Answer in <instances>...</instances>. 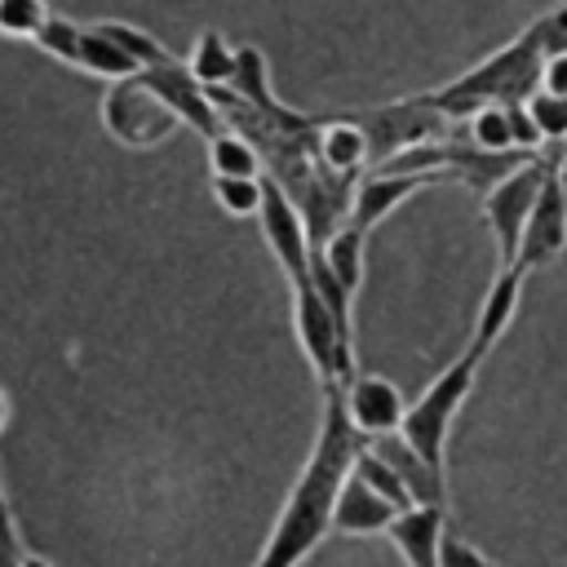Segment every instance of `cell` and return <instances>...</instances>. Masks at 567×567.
I'll list each match as a JSON object with an SVG mask.
<instances>
[{
  "label": "cell",
  "mask_w": 567,
  "mask_h": 567,
  "mask_svg": "<svg viewBox=\"0 0 567 567\" xmlns=\"http://www.w3.org/2000/svg\"><path fill=\"white\" fill-rule=\"evenodd\" d=\"M359 452H363V439L341 408V390H323V412H319L310 456L252 567H301L315 554V545L332 532V505Z\"/></svg>",
  "instance_id": "obj_1"
},
{
  "label": "cell",
  "mask_w": 567,
  "mask_h": 567,
  "mask_svg": "<svg viewBox=\"0 0 567 567\" xmlns=\"http://www.w3.org/2000/svg\"><path fill=\"white\" fill-rule=\"evenodd\" d=\"M540 62H545V22H532L505 49H496L492 58H483L478 66H470L461 80H452L430 97L443 120H470L478 106L492 102L496 106L527 102L540 89Z\"/></svg>",
  "instance_id": "obj_2"
},
{
  "label": "cell",
  "mask_w": 567,
  "mask_h": 567,
  "mask_svg": "<svg viewBox=\"0 0 567 567\" xmlns=\"http://www.w3.org/2000/svg\"><path fill=\"white\" fill-rule=\"evenodd\" d=\"M478 368H483V354L478 350H461V359H452L430 385H425V394L408 408V416H403V439L425 456V465L430 470H447V434H452V421H456V412H461V403H465V394L474 390V377H478Z\"/></svg>",
  "instance_id": "obj_3"
},
{
  "label": "cell",
  "mask_w": 567,
  "mask_h": 567,
  "mask_svg": "<svg viewBox=\"0 0 567 567\" xmlns=\"http://www.w3.org/2000/svg\"><path fill=\"white\" fill-rule=\"evenodd\" d=\"M292 328L319 390H341L354 377V332L328 310L310 279L292 284Z\"/></svg>",
  "instance_id": "obj_4"
},
{
  "label": "cell",
  "mask_w": 567,
  "mask_h": 567,
  "mask_svg": "<svg viewBox=\"0 0 567 567\" xmlns=\"http://www.w3.org/2000/svg\"><path fill=\"white\" fill-rule=\"evenodd\" d=\"M554 159H558V155H549V159L527 155L518 168H509V173L483 195V217H487V230H492V239H496V248H501V266L514 261L518 239H523V226H527V217H532V204H536V195H540V186H545Z\"/></svg>",
  "instance_id": "obj_5"
},
{
  "label": "cell",
  "mask_w": 567,
  "mask_h": 567,
  "mask_svg": "<svg viewBox=\"0 0 567 567\" xmlns=\"http://www.w3.org/2000/svg\"><path fill=\"white\" fill-rule=\"evenodd\" d=\"M102 124L124 146H159L182 120L164 106V97L137 71L128 80H111V89L102 97Z\"/></svg>",
  "instance_id": "obj_6"
},
{
  "label": "cell",
  "mask_w": 567,
  "mask_h": 567,
  "mask_svg": "<svg viewBox=\"0 0 567 567\" xmlns=\"http://www.w3.org/2000/svg\"><path fill=\"white\" fill-rule=\"evenodd\" d=\"M257 221H261V239L270 244L279 270L288 284H301L310 275V252H315V239H310V226L301 217V208L292 204V195L275 182V177H261V208H257Z\"/></svg>",
  "instance_id": "obj_7"
},
{
  "label": "cell",
  "mask_w": 567,
  "mask_h": 567,
  "mask_svg": "<svg viewBox=\"0 0 567 567\" xmlns=\"http://www.w3.org/2000/svg\"><path fill=\"white\" fill-rule=\"evenodd\" d=\"M563 248H567V190L558 182V159H554V168H549V177H545V186H540V195L532 204V217L523 226V239H518V252H514L509 266L532 275V270L554 266L563 257Z\"/></svg>",
  "instance_id": "obj_8"
},
{
  "label": "cell",
  "mask_w": 567,
  "mask_h": 567,
  "mask_svg": "<svg viewBox=\"0 0 567 567\" xmlns=\"http://www.w3.org/2000/svg\"><path fill=\"white\" fill-rule=\"evenodd\" d=\"M341 408H346V416H350V425L359 430L363 443L399 434L403 416H408V403H403L399 385L390 377H377V372H354L341 385Z\"/></svg>",
  "instance_id": "obj_9"
},
{
  "label": "cell",
  "mask_w": 567,
  "mask_h": 567,
  "mask_svg": "<svg viewBox=\"0 0 567 567\" xmlns=\"http://www.w3.org/2000/svg\"><path fill=\"white\" fill-rule=\"evenodd\" d=\"M434 182H447L443 173H390V168H377L359 182V190L350 195V226H359L363 235H372L394 208H403L416 190L434 186Z\"/></svg>",
  "instance_id": "obj_10"
},
{
  "label": "cell",
  "mask_w": 567,
  "mask_h": 567,
  "mask_svg": "<svg viewBox=\"0 0 567 567\" xmlns=\"http://www.w3.org/2000/svg\"><path fill=\"white\" fill-rule=\"evenodd\" d=\"M142 80L164 97V106L182 120V124H190L195 133H204V137H213V133H221V111L213 106V97H208V89L186 71V62H164V66H146L142 71Z\"/></svg>",
  "instance_id": "obj_11"
},
{
  "label": "cell",
  "mask_w": 567,
  "mask_h": 567,
  "mask_svg": "<svg viewBox=\"0 0 567 567\" xmlns=\"http://www.w3.org/2000/svg\"><path fill=\"white\" fill-rule=\"evenodd\" d=\"M315 159L328 177L354 182V173H363V164L372 159V142L354 115H337L315 124Z\"/></svg>",
  "instance_id": "obj_12"
},
{
  "label": "cell",
  "mask_w": 567,
  "mask_h": 567,
  "mask_svg": "<svg viewBox=\"0 0 567 567\" xmlns=\"http://www.w3.org/2000/svg\"><path fill=\"white\" fill-rule=\"evenodd\" d=\"M447 532V505H412L399 509L385 527L394 549L403 554L408 567H439V545Z\"/></svg>",
  "instance_id": "obj_13"
},
{
  "label": "cell",
  "mask_w": 567,
  "mask_h": 567,
  "mask_svg": "<svg viewBox=\"0 0 567 567\" xmlns=\"http://www.w3.org/2000/svg\"><path fill=\"white\" fill-rule=\"evenodd\" d=\"M394 514L399 509L350 470L346 483H341V492H337V505H332V532L337 536H377V532L390 527Z\"/></svg>",
  "instance_id": "obj_14"
},
{
  "label": "cell",
  "mask_w": 567,
  "mask_h": 567,
  "mask_svg": "<svg viewBox=\"0 0 567 567\" xmlns=\"http://www.w3.org/2000/svg\"><path fill=\"white\" fill-rule=\"evenodd\" d=\"M368 447H372L381 461H390V470L403 478V487H408V496H412L416 505H447V474L430 470L425 456H421L403 434L372 439Z\"/></svg>",
  "instance_id": "obj_15"
},
{
  "label": "cell",
  "mask_w": 567,
  "mask_h": 567,
  "mask_svg": "<svg viewBox=\"0 0 567 567\" xmlns=\"http://www.w3.org/2000/svg\"><path fill=\"white\" fill-rule=\"evenodd\" d=\"M523 270L518 266H501L492 288L483 292V306H478V319H474V337H470V350H478L487 359V350L505 337L509 319L518 315V301H523Z\"/></svg>",
  "instance_id": "obj_16"
},
{
  "label": "cell",
  "mask_w": 567,
  "mask_h": 567,
  "mask_svg": "<svg viewBox=\"0 0 567 567\" xmlns=\"http://www.w3.org/2000/svg\"><path fill=\"white\" fill-rule=\"evenodd\" d=\"M230 89H235V97L244 102V106H252L261 120H275L284 106L275 102V93H270V66H266V53L257 49V44H239L235 49V80H230Z\"/></svg>",
  "instance_id": "obj_17"
},
{
  "label": "cell",
  "mask_w": 567,
  "mask_h": 567,
  "mask_svg": "<svg viewBox=\"0 0 567 567\" xmlns=\"http://www.w3.org/2000/svg\"><path fill=\"white\" fill-rule=\"evenodd\" d=\"M363 244H368V235H363L359 226H350V221H341V226L319 244V252H323L332 279H337L350 297H354L359 284H363Z\"/></svg>",
  "instance_id": "obj_18"
},
{
  "label": "cell",
  "mask_w": 567,
  "mask_h": 567,
  "mask_svg": "<svg viewBox=\"0 0 567 567\" xmlns=\"http://www.w3.org/2000/svg\"><path fill=\"white\" fill-rule=\"evenodd\" d=\"M186 71L204 84V89H230L235 80V49L226 44L221 31H199L190 58H186Z\"/></svg>",
  "instance_id": "obj_19"
},
{
  "label": "cell",
  "mask_w": 567,
  "mask_h": 567,
  "mask_svg": "<svg viewBox=\"0 0 567 567\" xmlns=\"http://www.w3.org/2000/svg\"><path fill=\"white\" fill-rule=\"evenodd\" d=\"M80 66L93 71V75H106V80H128V75L142 71L102 27H84V35H80Z\"/></svg>",
  "instance_id": "obj_20"
},
{
  "label": "cell",
  "mask_w": 567,
  "mask_h": 567,
  "mask_svg": "<svg viewBox=\"0 0 567 567\" xmlns=\"http://www.w3.org/2000/svg\"><path fill=\"white\" fill-rule=\"evenodd\" d=\"M208 168H213V177H261V151L244 133H213Z\"/></svg>",
  "instance_id": "obj_21"
},
{
  "label": "cell",
  "mask_w": 567,
  "mask_h": 567,
  "mask_svg": "<svg viewBox=\"0 0 567 567\" xmlns=\"http://www.w3.org/2000/svg\"><path fill=\"white\" fill-rule=\"evenodd\" d=\"M350 470H354V474H359V478H363V483H368L372 492H381V496H385V501H390L394 509H412V505H416V501L408 496L403 478H399V474L390 470V461H381V456H377V452H372L368 443H363V452L354 456V465H350Z\"/></svg>",
  "instance_id": "obj_22"
},
{
  "label": "cell",
  "mask_w": 567,
  "mask_h": 567,
  "mask_svg": "<svg viewBox=\"0 0 567 567\" xmlns=\"http://www.w3.org/2000/svg\"><path fill=\"white\" fill-rule=\"evenodd\" d=\"M97 27H102V31H106V35H111V40H115L142 71H146V66H164V62H173V53H168L151 31H142V27H133V22H97Z\"/></svg>",
  "instance_id": "obj_23"
},
{
  "label": "cell",
  "mask_w": 567,
  "mask_h": 567,
  "mask_svg": "<svg viewBox=\"0 0 567 567\" xmlns=\"http://www.w3.org/2000/svg\"><path fill=\"white\" fill-rule=\"evenodd\" d=\"M470 146L478 151H518L514 142V128H509V111L505 106H478L470 115Z\"/></svg>",
  "instance_id": "obj_24"
},
{
  "label": "cell",
  "mask_w": 567,
  "mask_h": 567,
  "mask_svg": "<svg viewBox=\"0 0 567 567\" xmlns=\"http://www.w3.org/2000/svg\"><path fill=\"white\" fill-rule=\"evenodd\" d=\"M80 35H84V27H75V22L62 18V13H49V18L40 22V31H35V44H40L49 58H58V62L80 66Z\"/></svg>",
  "instance_id": "obj_25"
},
{
  "label": "cell",
  "mask_w": 567,
  "mask_h": 567,
  "mask_svg": "<svg viewBox=\"0 0 567 567\" xmlns=\"http://www.w3.org/2000/svg\"><path fill=\"white\" fill-rule=\"evenodd\" d=\"M213 199L230 217H257V208H261V177H213Z\"/></svg>",
  "instance_id": "obj_26"
},
{
  "label": "cell",
  "mask_w": 567,
  "mask_h": 567,
  "mask_svg": "<svg viewBox=\"0 0 567 567\" xmlns=\"http://www.w3.org/2000/svg\"><path fill=\"white\" fill-rule=\"evenodd\" d=\"M527 111H532V120H536V128H540V142H554V146L567 142V97L536 89V93L527 97Z\"/></svg>",
  "instance_id": "obj_27"
},
{
  "label": "cell",
  "mask_w": 567,
  "mask_h": 567,
  "mask_svg": "<svg viewBox=\"0 0 567 567\" xmlns=\"http://www.w3.org/2000/svg\"><path fill=\"white\" fill-rule=\"evenodd\" d=\"M44 18H49L44 0H0V35L35 40V31H40Z\"/></svg>",
  "instance_id": "obj_28"
},
{
  "label": "cell",
  "mask_w": 567,
  "mask_h": 567,
  "mask_svg": "<svg viewBox=\"0 0 567 567\" xmlns=\"http://www.w3.org/2000/svg\"><path fill=\"white\" fill-rule=\"evenodd\" d=\"M439 567H496L492 558H483L465 536L456 532H443V545H439Z\"/></svg>",
  "instance_id": "obj_29"
},
{
  "label": "cell",
  "mask_w": 567,
  "mask_h": 567,
  "mask_svg": "<svg viewBox=\"0 0 567 567\" xmlns=\"http://www.w3.org/2000/svg\"><path fill=\"white\" fill-rule=\"evenodd\" d=\"M540 89L567 97V53H549V58L540 62Z\"/></svg>",
  "instance_id": "obj_30"
},
{
  "label": "cell",
  "mask_w": 567,
  "mask_h": 567,
  "mask_svg": "<svg viewBox=\"0 0 567 567\" xmlns=\"http://www.w3.org/2000/svg\"><path fill=\"white\" fill-rule=\"evenodd\" d=\"M0 554L4 558H22L18 554V532H13V514H9V501H4V487H0Z\"/></svg>",
  "instance_id": "obj_31"
},
{
  "label": "cell",
  "mask_w": 567,
  "mask_h": 567,
  "mask_svg": "<svg viewBox=\"0 0 567 567\" xmlns=\"http://www.w3.org/2000/svg\"><path fill=\"white\" fill-rule=\"evenodd\" d=\"M18 567H49V563H44V558H35V554H22V558H18Z\"/></svg>",
  "instance_id": "obj_32"
},
{
  "label": "cell",
  "mask_w": 567,
  "mask_h": 567,
  "mask_svg": "<svg viewBox=\"0 0 567 567\" xmlns=\"http://www.w3.org/2000/svg\"><path fill=\"white\" fill-rule=\"evenodd\" d=\"M558 182H563V190H567V155H558Z\"/></svg>",
  "instance_id": "obj_33"
},
{
  "label": "cell",
  "mask_w": 567,
  "mask_h": 567,
  "mask_svg": "<svg viewBox=\"0 0 567 567\" xmlns=\"http://www.w3.org/2000/svg\"><path fill=\"white\" fill-rule=\"evenodd\" d=\"M0 425H4V394H0Z\"/></svg>",
  "instance_id": "obj_34"
},
{
  "label": "cell",
  "mask_w": 567,
  "mask_h": 567,
  "mask_svg": "<svg viewBox=\"0 0 567 567\" xmlns=\"http://www.w3.org/2000/svg\"><path fill=\"white\" fill-rule=\"evenodd\" d=\"M563 4H567V0H563Z\"/></svg>",
  "instance_id": "obj_35"
}]
</instances>
